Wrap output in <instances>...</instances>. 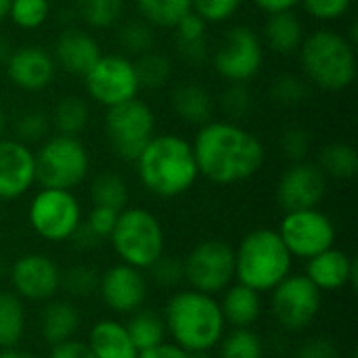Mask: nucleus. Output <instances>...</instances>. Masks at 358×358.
Here are the masks:
<instances>
[{
  "instance_id": "nucleus-11",
  "label": "nucleus",
  "mask_w": 358,
  "mask_h": 358,
  "mask_svg": "<svg viewBox=\"0 0 358 358\" xmlns=\"http://www.w3.org/2000/svg\"><path fill=\"white\" fill-rule=\"evenodd\" d=\"M182 277L195 292L222 294L235 281V248L222 239L199 241L182 260Z\"/></svg>"
},
{
  "instance_id": "nucleus-27",
  "label": "nucleus",
  "mask_w": 358,
  "mask_h": 358,
  "mask_svg": "<svg viewBox=\"0 0 358 358\" xmlns=\"http://www.w3.org/2000/svg\"><path fill=\"white\" fill-rule=\"evenodd\" d=\"M48 115H50V128L57 134L80 136L90 122V105L80 94H63L55 103Z\"/></svg>"
},
{
  "instance_id": "nucleus-44",
  "label": "nucleus",
  "mask_w": 358,
  "mask_h": 358,
  "mask_svg": "<svg viewBox=\"0 0 358 358\" xmlns=\"http://www.w3.org/2000/svg\"><path fill=\"white\" fill-rule=\"evenodd\" d=\"M300 4L315 21L331 23L342 19L350 10L352 0H300Z\"/></svg>"
},
{
  "instance_id": "nucleus-46",
  "label": "nucleus",
  "mask_w": 358,
  "mask_h": 358,
  "mask_svg": "<svg viewBox=\"0 0 358 358\" xmlns=\"http://www.w3.org/2000/svg\"><path fill=\"white\" fill-rule=\"evenodd\" d=\"M153 281L162 287H174L176 283L185 281L182 277V260L176 258H168L166 254L149 268Z\"/></svg>"
},
{
  "instance_id": "nucleus-15",
  "label": "nucleus",
  "mask_w": 358,
  "mask_h": 358,
  "mask_svg": "<svg viewBox=\"0 0 358 358\" xmlns=\"http://www.w3.org/2000/svg\"><path fill=\"white\" fill-rule=\"evenodd\" d=\"M277 203L283 212L319 208L327 195V176L313 162L289 164L277 182Z\"/></svg>"
},
{
  "instance_id": "nucleus-14",
  "label": "nucleus",
  "mask_w": 358,
  "mask_h": 358,
  "mask_svg": "<svg viewBox=\"0 0 358 358\" xmlns=\"http://www.w3.org/2000/svg\"><path fill=\"white\" fill-rule=\"evenodd\" d=\"M271 294L273 317L285 331H304L321 310L323 294L306 275H287Z\"/></svg>"
},
{
  "instance_id": "nucleus-43",
  "label": "nucleus",
  "mask_w": 358,
  "mask_h": 358,
  "mask_svg": "<svg viewBox=\"0 0 358 358\" xmlns=\"http://www.w3.org/2000/svg\"><path fill=\"white\" fill-rule=\"evenodd\" d=\"M243 0H191V10L197 13L208 25L224 23L237 15Z\"/></svg>"
},
{
  "instance_id": "nucleus-41",
  "label": "nucleus",
  "mask_w": 358,
  "mask_h": 358,
  "mask_svg": "<svg viewBox=\"0 0 358 358\" xmlns=\"http://www.w3.org/2000/svg\"><path fill=\"white\" fill-rule=\"evenodd\" d=\"M281 153L289 164H298V162H306L308 153L313 149V136L304 126H287L281 132V141H279Z\"/></svg>"
},
{
  "instance_id": "nucleus-17",
  "label": "nucleus",
  "mask_w": 358,
  "mask_h": 358,
  "mask_svg": "<svg viewBox=\"0 0 358 358\" xmlns=\"http://www.w3.org/2000/svg\"><path fill=\"white\" fill-rule=\"evenodd\" d=\"M2 67L8 82L23 92H42L57 78V63L52 52L40 44H23L10 48V55Z\"/></svg>"
},
{
  "instance_id": "nucleus-54",
  "label": "nucleus",
  "mask_w": 358,
  "mask_h": 358,
  "mask_svg": "<svg viewBox=\"0 0 358 358\" xmlns=\"http://www.w3.org/2000/svg\"><path fill=\"white\" fill-rule=\"evenodd\" d=\"M8 55H10V44H8V40L0 34V67L6 63Z\"/></svg>"
},
{
  "instance_id": "nucleus-51",
  "label": "nucleus",
  "mask_w": 358,
  "mask_h": 358,
  "mask_svg": "<svg viewBox=\"0 0 358 358\" xmlns=\"http://www.w3.org/2000/svg\"><path fill=\"white\" fill-rule=\"evenodd\" d=\"M48 358H94V355L90 352L88 344L78 342V340H69V342L52 346Z\"/></svg>"
},
{
  "instance_id": "nucleus-29",
  "label": "nucleus",
  "mask_w": 358,
  "mask_h": 358,
  "mask_svg": "<svg viewBox=\"0 0 358 358\" xmlns=\"http://www.w3.org/2000/svg\"><path fill=\"white\" fill-rule=\"evenodd\" d=\"M317 166L327 178L350 180L358 172V153L350 143H329L319 151Z\"/></svg>"
},
{
  "instance_id": "nucleus-35",
  "label": "nucleus",
  "mask_w": 358,
  "mask_h": 358,
  "mask_svg": "<svg viewBox=\"0 0 358 358\" xmlns=\"http://www.w3.org/2000/svg\"><path fill=\"white\" fill-rule=\"evenodd\" d=\"M78 17L90 29H109L124 17L126 0H73Z\"/></svg>"
},
{
  "instance_id": "nucleus-39",
  "label": "nucleus",
  "mask_w": 358,
  "mask_h": 358,
  "mask_svg": "<svg viewBox=\"0 0 358 358\" xmlns=\"http://www.w3.org/2000/svg\"><path fill=\"white\" fill-rule=\"evenodd\" d=\"M50 17V0H10L8 17L17 29H40Z\"/></svg>"
},
{
  "instance_id": "nucleus-13",
  "label": "nucleus",
  "mask_w": 358,
  "mask_h": 358,
  "mask_svg": "<svg viewBox=\"0 0 358 358\" xmlns=\"http://www.w3.org/2000/svg\"><path fill=\"white\" fill-rule=\"evenodd\" d=\"M277 233L292 258L302 260H308L336 243V224L319 208L285 212Z\"/></svg>"
},
{
  "instance_id": "nucleus-23",
  "label": "nucleus",
  "mask_w": 358,
  "mask_h": 358,
  "mask_svg": "<svg viewBox=\"0 0 358 358\" xmlns=\"http://www.w3.org/2000/svg\"><path fill=\"white\" fill-rule=\"evenodd\" d=\"M306 31L300 21V17L294 10H283V13H273L266 17L264 27H262V44L264 48L273 50L275 55L289 57L296 55Z\"/></svg>"
},
{
  "instance_id": "nucleus-45",
  "label": "nucleus",
  "mask_w": 358,
  "mask_h": 358,
  "mask_svg": "<svg viewBox=\"0 0 358 358\" xmlns=\"http://www.w3.org/2000/svg\"><path fill=\"white\" fill-rule=\"evenodd\" d=\"M120 212L111 210V208H103V206H92L90 214L86 216V229L96 237V239H109V235L113 233V227L117 222Z\"/></svg>"
},
{
  "instance_id": "nucleus-1",
  "label": "nucleus",
  "mask_w": 358,
  "mask_h": 358,
  "mask_svg": "<svg viewBox=\"0 0 358 358\" xmlns=\"http://www.w3.org/2000/svg\"><path fill=\"white\" fill-rule=\"evenodd\" d=\"M191 147L199 176L220 187L254 178L266 159L260 136L231 120H210L199 126Z\"/></svg>"
},
{
  "instance_id": "nucleus-10",
  "label": "nucleus",
  "mask_w": 358,
  "mask_h": 358,
  "mask_svg": "<svg viewBox=\"0 0 358 358\" xmlns=\"http://www.w3.org/2000/svg\"><path fill=\"white\" fill-rule=\"evenodd\" d=\"M82 206L73 191L40 187L27 208L31 231L50 243H63L73 237L82 224Z\"/></svg>"
},
{
  "instance_id": "nucleus-50",
  "label": "nucleus",
  "mask_w": 358,
  "mask_h": 358,
  "mask_svg": "<svg viewBox=\"0 0 358 358\" xmlns=\"http://www.w3.org/2000/svg\"><path fill=\"white\" fill-rule=\"evenodd\" d=\"M138 358H210L208 352H187L182 348H178L176 344H159L151 350L141 352Z\"/></svg>"
},
{
  "instance_id": "nucleus-32",
  "label": "nucleus",
  "mask_w": 358,
  "mask_h": 358,
  "mask_svg": "<svg viewBox=\"0 0 358 358\" xmlns=\"http://www.w3.org/2000/svg\"><path fill=\"white\" fill-rule=\"evenodd\" d=\"M90 201L92 206H103L122 212L128 208V182L122 174L105 170L96 174L90 182Z\"/></svg>"
},
{
  "instance_id": "nucleus-40",
  "label": "nucleus",
  "mask_w": 358,
  "mask_h": 358,
  "mask_svg": "<svg viewBox=\"0 0 358 358\" xmlns=\"http://www.w3.org/2000/svg\"><path fill=\"white\" fill-rule=\"evenodd\" d=\"M218 107L224 113V120L239 122L250 115L254 107L252 92L245 84H229L220 94H218Z\"/></svg>"
},
{
  "instance_id": "nucleus-4",
  "label": "nucleus",
  "mask_w": 358,
  "mask_h": 358,
  "mask_svg": "<svg viewBox=\"0 0 358 358\" xmlns=\"http://www.w3.org/2000/svg\"><path fill=\"white\" fill-rule=\"evenodd\" d=\"M298 59L306 82L325 92H344L357 80L355 42L342 31L321 27L306 34Z\"/></svg>"
},
{
  "instance_id": "nucleus-48",
  "label": "nucleus",
  "mask_w": 358,
  "mask_h": 358,
  "mask_svg": "<svg viewBox=\"0 0 358 358\" xmlns=\"http://www.w3.org/2000/svg\"><path fill=\"white\" fill-rule=\"evenodd\" d=\"M176 46V55L180 61H185L187 65H203L210 59V46L208 40H193V42H182V40H174Z\"/></svg>"
},
{
  "instance_id": "nucleus-12",
  "label": "nucleus",
  "mask_w": 358,
  "mask_h": 358,
  "mask_svg": "<svg viewBox=\"0 0 358 358\" xmlns=\"http://www.w3.org/2000/svg\"><path fill=\"white\" fill-rule=\"evenodd\" d=\"M82 80L90 101L105 109L136 99L141 92L134 61L122 52L101 55L99 61L82 76Z\"/></svg>"
},
{
  "instance_id": "nucleus-19",
  "label": "nucleus",
  "mask_w": 358,
  "mask_h": 358,
  "mask_svg": "<svg viewBox=\"0 0 358 358\" xmlns=\"http://www.w3.org/2000/svg\"><path fill=\"white\" fill-rule=\"evenodd\" d=\"M36 185V155L29 145L0 136V201H15Z\"/></svg>"
},
{
  "instance_id": "nucleus-26",
  "label": "nucleus",
  "mask_w": 358,
  "mask_h": 358,
  "mask_svg": "<svg viewBox=\"0 0 358 358\" xmlns=\"http://www.w3.org/2000/svg\"><path fill=\"white\" fill-rule=\"evenodd\" d=\"M80 329V313L67 300H48L40 315V331L46 344L57 346L73 340Z\"/></svg>"
},
{
  "instance_id": "nucleus-8",
  "label": "nucleus",
  "mask_w": 358,
  "mask_h": 358,
  "mask_svg": "<svg viewBox=\"0 0 358 358\" xmlns=\"http://www.w3.org/2000/svg\"><path fill=\"white\" fill-rule=\"evenodd\" d=\"M155 113L149 103L130 99L105 109L103 128L113 153L124 162H136L145 145L155 136Z\"/></svg>"
},
{
  "instance_id": "nucleus-33",
  "label": "nucleus",
  "mask_w": 358,
  "mask_h": 358,
  "mask_svg": "<svg viewBox=\"0 0 358 358\" xmlns=\"http://www.w3.org/2000/svg\"><path fill=\"white\" fill-rule=\"evenodd\" d=\"M134 6L155 29H172L191 10V0H134Z\"/></svg>"
},
{
  "instance_id": "nucleus-28",
  "label": "nucleus",
  "mask_w": 358,
  "mask_h": 358,
  "mask_svg": "<svg viewBox=\"0 0 358 358\" xmlns=\"http://www.w3.org/2000/svg\"><path fill=\"white\" fill-rule=\"evenodd\" d=\"M124 325H126L128 336L138 352H145V350H151V348L164 344L166 336H168L164 317L149 308H138V310L130 313L128 321Z\"/></svg>"
},
{
  "instance_id": "nucleus-52",
  "label": "nucleus",
  "mask_w": 358,
  "mask_h": 358,
  "mask_svg": "<svg viewBox=\"0 0 358 358\" xmlns=\"http://www.w3.org/2000/svg\"><path fill=\"white\" fill-rule=\"evenodd\" d=\"M260 10H264L266 15L273 13H283V10H294L300 0H252Z\"/></svg>"
},
{
  "instance_id": "nucleus-55",
  "label": "nucleus",
  "mask_w": 358,
  "mask_h": 358,
  "mask_svg": "<svg viewBox=\"0 0 358 358\" xmlns=\"http://www.w3.org/2000/svg\"><path fill=\"white\" fill-rule=\"evenodd\" d=\"M6 122H8V117H6V107H4V101H2V96H0V136H4Z\"/></svg>"
},
{
  "instance_id": "nucleus-18",
  "label": "nucleus",
  "mask_w": 358,
  "mask_h": 358,
  "mask_svg": "<svg viewBox=\"0 0 358 358\" xmlns=\"http://www.w3.org/2000/svg\"><path fill=\"white\" fill-rule=\"evenodd\" d=\"M103 304L115 313V315H130L138 308H143L149 285L143 271L128 266L124 262H117L109 266L103 275H99V289Z\"/></svg>"
},
{
  "instance_id": "nucleus-5",
  "label": "nucleus",
  "mask_w": 358,
  "mask_h": 358,
  "mask_svg": "<svg viewBox=\"0 0 358 358\" xmlns=\"http://www.w3.org/2000/svg\"><path fill=\"white\" fill-rule=\"evenodd\" d=\"M294 258L275 229H254L235 248V279L258 294L273 292L292 275Z\"/></svg>"
},
{
  "instance_id": "nucleus-34",
  "label": "nucleus",
  "mask_w": 358,
  "mask_h": 358,
  "mask_svg": "<svg viewBox=\"0 0 358 358\" xmlns=\"http://www.w3.org/2000/svg\"><path fill=\"white\" fill-rule=\"evenodd\" d=\"M132 61H134V69L138 76L141 90L143 88L157 90V88H164L166 84H170L172 73H174V65L166 52L153 48V50H149V52H145Z\"/></svg>"
},
{
  "instance_id": "nucleus-6",
  "label": "nucleus",
  "mask_w": 358,
  "mask_h": 358,
  "mask_svg": "<svg viewBox=\"0 0 358 358\" xmlns=\"http://www.w3.org/2000/svg\"><path fill=\"white\" fill-rule=\"evenodd\" d=\"M109 241L120 262L138 271H149L166 254L164 227L157 216L145 208H124Z\"/></svg>"
},
{
  "instance_id": "nucleus-2",
  "label": "nucleus",
  "mask_w": 358,
  "mask_h": 358,
  "mask_svg": "<svg viewBox=\"0 0 358 358\" xmlns=\"http://www.w3.org/2000/svg\"><path fill=\"white\" fill-rule=\"evenodd\" d=\"M134 164L141 185L162 199L185 195L199 178L191 141L174 132H155Z\"/></svg>"
},
{
  "instance_id": "nucleus-22",
  "label": "nucleus",
  "mask_w": 358,
  "mask_h": 358,
  "mask_svg": "<svg viewBox=\"0 0 358 358\" xmlns=\"http://www.w3.org/2000/svg\"><path fill=\"white\" fill-rule=\"evenodd\" d=\"M170 105L176 117L191 126H203L212 120L216 99L199 82H178L170 92Z\"/></svg>"
},
{
  "instance_id": "nucleus-30",
  "label": "nucleus",
  "mask_w": 358,
  "mask_h": 358,
  "mask_svg": "<svg viewBox=\"0 0 358 358\" xmlns=\"http://www.w3.org/2000/svg\"><path fill=\"white\" fill-rule=\"evenodd\" d=\"M115 40L120 46V52L136 59L149 50L155 48V27L149 25L145 19L134 17V19H124L117 23V31H115Z\"/></svg>"
},
{
  "instance_id": "nucleus-42",
  "label": "nucleus",
  "mask_w": 358,
  "mask_h": 358,
  "mask_svg": "<svg viewBox=\"0 0 358 358\" xmlns=\"http://www.w3.org/2000/svg\"><path fill=\"white\" fill-rule=\"evenodd\" d=\"M61 289L73 298H88L99 289V273L90 266H73L61 273Z\"/></svg>"
},
{
  "instance_id": "nucleus-38",
  "label": "nucleus",
  "mask_w": 358,
  "mask_h": 358,
  "mask_svg": "<svg viewBox=\"0 0 358 358\" xmlns=\"http://www.w3.org/2000/svg\"><path fill=\"white\" fill-rule=\"evenodd\" d=\"M50 115L44 109L38 107H29L25 111H21L15 122H13V132L17 141L25 143V145H34V143H42L48 134H50Z\"/></svg>"
},
{
  "instance_id": "nucleus-25",
  "label": "nucleus",
  "mask_w": 358,
  "mask_h": 358,
  "mask_svg": "<svg viewBox=\"0 0 358 358\" xmlns=\"http://www.w3.org/2000/svg\"><path fill=\"white\" fill-rule=\"evenodd\" d=\"M222 294L224 296L218 304H220L224 323L231 325L233 329H252V325L262 315L260 294L241 283L229 285Z\"/></svg>"
},
{
  "instance_id": "nucleus-24",
  "label": "nucleus",
  "mask_w": 358,
  "mask_h": 358,
  "mask_svg": "<svg viewBox=\"0 0 358 358\" xmlns=\"http://www.w3.org/2000/svg\"><path fill=\"white\" fill-rule=\"evenodd\" d=\"M88 348L94 358H138L124 323L115 319H101L88 334Z\"/></svg>"
},
{
  "instance_id": "nucleus-49",
  "label": "nucleus",
  "mask_w": 358,
  "mask_h": 358,
  "mask_svg": "<svg viewBox=\"0 0 358 358\" xmlns=\"http://www.w3.org/2000/svg\"><path fill=\"white\" fill-rule=\"evenodd\" d=\"M296 358H340V350L329 338H310L298 348Z\"/></svg>"
},
{
  "instance_id": "nucleus-21",
  "label": "nucleus",
  "mask_w": 358,
  "mask_h": 358,
  "mask_svg": "<svg viewBox=\"0 0 358 358\" xmlns=\"http://www.w3.org/2000/svg\"><path fill=\"white\" fill-rule=\"evenodd\" d=\"M310 283L323 292H338L344 287H357L358 266L357 260L342 250L329 248L306 260V273Z\"/></svg>"
},
{
  "instance_id": "nucleus-56",
  "label": "nucleus",
  "mask_w": 358,
  "mask_h": 358,
  "mask_svg": "<svg viewBox=\"0 0 358 358\" xmlns=\"http://www.w3.org/2000/svg\"><path fill=\"white\" fill-rule=\"evenodd\" d=\"M8 8H10V0H0V23L8 17Z\"/></svg>"
},
{
  "instance_id": "nucleus-31",
  "label": "nucleus",
  "mask_w": 358,
  "mask_h": 358,
  "mask_svg": "<svg viewBox=\"0 0 358 358\" xmlns=\"http://www.w3.org/2000/svg\"><path fill=\"white\" fill-rule=\"evenodd\" d=\"M25 334V306L13 292H0V350L17 348Z\"/></svg>"
},
{
  "instance_id": "nucleus-3",
  "label": "nucleus",
  "mask_w": 358,
  "mask_h": 358,
  "mask_svg": "<svg viewBox=\"0 0 358 358\" xmlns=\"http://www.w3.org/2000/svg\"><path fill=\"white\" fill-rule=\"evenodd\" d=\"M162 317L172 344L187 352H210L227 329L218 300L195 289L174 294Z\"/></svg>"
},
{
  "instance_id": "nucleus-47",
  "label": "nucleus",
  "mask_w": 358,
  "mask_h": 358,
  "mask_svg": "<svg viewBox=\"0 0 358 358\" xmlns=\"http://www.w3.org/2000/svg\"><path fill=\"white\" fill-rule=\"evenodd\" d=\"M176 38L174 40H182V42H193V40H208V23L193 10H189L174 27Z\"/></svg>"
},
{
  "instance_id": "nucleus-53",
  "label": "nucleus",
  "mask_w": 358,
  "mask_h": 358,
  "mask_svg": "<svg viewBox=\"0 0 358 358\" xmlns=\"http://www.w3.org/2000/svg\"><path fill=\"white\" fill-rule=\"evenodd\" d=\"M0 358H36L34 355L19 350V348H8V350H0Z\"/></svg>"
},
{
  "instance_id": "nucleus-7",
  "label": "nucleus",
  "mask_w": 358,
  "mask_h": 358,
  "mask_svg": "<svg viewBox=\"0 0 358 358\" xmlns=\"http://www.w3.org/2000/svg\"><path fill=\"white\" fill-rule=\"evenodd\" d=\"M34 155L40 187L73 191L90 174V153L80 136L48 134Z\"/></svg>"
},
{
  "instance_id": "nucleus-37",
  "label": "nucleus",
  "mask_w": 358,
  "mask_h": 358,
  "mask_svg": "<svg viewBox=\"0 0 358 358\" xmlns=\"http://www.w3.org/2000/svg\"><path fill=\"white\" fill-rule=\"evenodd\" d=\"M310 94V84L298 73H279L268 86V96L281 107H298Z\"/></svg>"
},
{
  "instance_id": "nucleus-16",
  "label": "nucleus",
  "mask_w": 358,
  "mask_h": 358,
  "mask_svg": "<svg viewBox=\"0 0 358 358\" xmlns=\"http://www.w3.org/2000/svg\"><path fill=\"white\" fill-rule=\"evenodd\" d=\"M13 294L27 302H48L61 289V268L46 254L19 256L10 266Z\"/></svg>"
},
{
  "instance_id": "nucleus-20",
  "label": "nucleus",
  "mask_w": 358,
  "mask_h": 358,
  "mask_svg": "<svg viewBox=\"0 0 358 358\" xmlns=\"http://www.w3.org/2000/svg\"><path fill=\"white\" fill-rule=\"evenodd\" d=\"M52 59L57 63V69L82 78L103 55L99 40L80 27H67L63 29L52 44Z\"/></svg>"
},
{
  "instance_id": "nucleus-9",
  "label": "nucleus",
  "mask_w": 358,
  "mask_h": 358,
  "mask_svg": "<svg viewBox=\"0 0 358 358\" xmlns=\"http://www.w3.org/2000/svg\"><path fill=\"white\" fill-rule=\"evenodd\" d=\"M210 61L216 76L227 84H248L264 63L262 38L250 25H233L210 52Z\"/></svg>"
},
{
  "instance_id": "nucleus-36",
  "label": "nucleus",
  "mask_w": 358,
  "mask_h": 358,
  "mask_svg": "<svg viewBox=\"0 0 358 358\" xmlns=\"http://www.w3.org/2000/svg\"><path fill=\"white\" fill-rule=\"evenodd\" d=\"M218 358H264V344L252 329H233L222 336Z\"/></svg>"
}]
</instances>
